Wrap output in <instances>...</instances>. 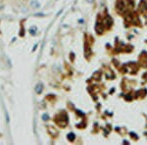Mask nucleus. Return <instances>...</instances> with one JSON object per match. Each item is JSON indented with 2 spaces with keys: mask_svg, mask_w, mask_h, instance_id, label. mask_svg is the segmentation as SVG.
<instances>
[{
  "mask_svg": "<svg viewBox=\"0 0 147 145\" xmlns=\"http://www.w3.org/2000/svg\"><path fill=\"white\" fill-rule=\"evenodd\" d=\"M42 90H43V84L41 82L37 83L36 86H35V92L39 94V93H41V92H42Z\"/></svg>",
  "mask_w": 147,
  "mask_h": 145,
  "instance_id": "f257e3e1",
  "label": "nucleus"
},
{
  "mask_svg": "<svg viewBox=\"0 0 147 145\" xmlns=\"http://www.w3.org/2000/svg\"><path fill=\"white\" fill-rule=\"evenodd\" d=\"M36 30H37V28H36V27H31V28L30 29V32L31 34H33V35L36 34Z\"/></svg>",
  "mask_w": 147,
  "mask_h": 145,
  "instance_id": "f03ea898",
  "label": "nucleus"
},
{
  "mask_svg": "<svg viewBox=\"0 0 147 145\" xmlns=\"http://www.w3.org/2000/svg\"><path fill=\"white\" fill-rule=\"evenodd\" d=\"M30 6H31V7H33V8H38L39 7V3L37 1H32L30 3Z\"/></svg>",
  "mask_w": 147,
  "mask_h": 145,
  "instance_id": "7ed1b4c3",
  "label": "nucleus"
},
{
  "mask_svg": "<svg viewBox=\"0 0 147 145\" xmlns=\"http://www.w3.org/2000/svg\"><path fill=\"white\" fill-rule=\"evenodd\" d=\"M68 139L70 141H73L74 139H75V134H74V133H69L68 134Z\"/></svg>",
  "mask_w": 147,
  "mask_h": 145,
  "instance_id": "20e7f679",
  "label": "nucleus"
},
{
  "mask_svg": "<svg viewBox=\"0 0 147 145\" xmlns=\"http://www.w3.org/2000/svg\"><path fill=\"white\" fill-rule=\"evenodd\" d=\"M42 119H43V121H47V120H48V116L46 115V114H44V115L42 116Z\"/></svg>",
  "mask_w": 147,
  "mask_h": 145,
  "instance_id": "39448f33",
  "label": "nucleus"
},
{
  "mask_svg": "<svg viewBox=\"0 0 147 145\" xmlns=\"http://www.w3.org/2000/svg\"><path fill=\"white\" fill-rule=\"evenodd\" d=\"M87 1H88V2H92V1H93V0H87Z\"/></svg>",
  "mask_w": 147,
  "mask_h": 145,
  "instance_id": "423d86ee",
  "label": "nucleus"
}]
</instances>
